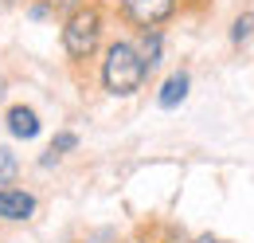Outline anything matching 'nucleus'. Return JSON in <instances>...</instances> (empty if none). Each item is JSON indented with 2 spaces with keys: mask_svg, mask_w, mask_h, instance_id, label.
Wrapping results in <instances>:
<instances>
[{
  "mask_svg": "<svg viewBox=\"0 0 254 243\" xmlns=\"http://www.w3.org/2000/svg\"><path fill=\"white\" fill-rule=\"evenodd\" d=\"M133 43H137V55H141V63L149 67V75L160 67V59H164V31H137L133 35Z\"/></svg>",
  "mask_w": 254,
  "mask_h": 243,
  "instance_id": "nucleus-7",
  "label": "nucleus"
},
{
  "mask_svg": "<svg viewBox=\"0 0 254 243\" xmlns=\"http://www.w3.org/2000/svg\"><path fill=\"white\" fill-rule=\"evenodd\" d=\"M188 91H191V75H188V67H180V71H172V75L160 83L157 106H160V110H176V106H184Z\"/></svg>",
  "mask_w": 254,
  "mask_h": 243,
  "instance_id": "nucleus-6",
  "label": "nucleus"
},
{
  "mask_svg": "<svg viewBox=\"0 0 254 243\" xmlns=\"http://www.w3.org/2000/svg\"><path fill=\"white\" fill-rule=\"evenodd\" d=\"M78 149V133H74V129H59V133H55V137H51V157H66V153H74Z\"/></svg>",
  "mask_w": 254,
  "mask_h": 243,
  "instance_id": "nucleus-9",
  "label": "nucleus"
},
{
  "mask_svg": "<svg viewBox=\"0 0 254 243\" xmlns=\"http://www.w3.org/2000/svg\"><path fill=\"white\" fill-rule=\"evenodd\" d=\"M110 12L133 31H164L180 16V0H110Z\"/></svg>",
  "mask_w": 254,
  "mask_h": 243,
  "instance_id": "nucleus-3",
  "label": "nucleus"
},
{
  "mask_svg": "<svg viewBox=\"0 0 254 243\" xmlns=\"http://www.w3.org/2000/svg\"><path fill=\"white\" fill-rule=\"evenodd\" d=\"M16 173H20V161L8 145H0V188L4 184H16Z\"/></svg>",
  "mask_w": 254,
  "mask_h": 243,
  "instance_id": "nucleus-10",
  "label": "nucleus"
},
{
  "mask_svg": "<svg viewBox=\"0 0 254 243\" xmlns=\"http://www.w3.org/2000/svg\"><path fill=\"white\" fill-rule=\"evenodd\" d=\"M28 16L32 20H55V8L47 0H28Z\"/></svg>",
  "mask_w": 254,
  "mask_h": 243,
  "instance_id": "nucleus-11",
  "label": "nucleus"
},
{
  "mask_svg": "<svg viewBox=\"0 0 254 243\" xmlns=\"http://www.w3.org/2000/svg\"><path fill=\"white\" fill-rule=\"evenodd\" d=\"M4 125H8V133H12L16 141H35V137H39V129H43L39 114H35L32 106H24V102L8 106V114H4Z\"/></svg>",
  "mask_w": 254,
  "mask_h": 243,
  "instance_id": "nucleus-5",
  "label": "nucleus"
},
{
  "mask_svg": "<svg viewBox=\"0 0 254 243\" xmlns=\"http://www.w3.org/2000/svg\"><path fill=\"white\" fill-rule=\"evenodd\" d=\"M110 0H82L63 12V28L59 43L70 67H90L98 51L106 47V31H110Z\"/></svg>",
  "mask_w": 254,
  "mask_h": 243,
  "instance_id": "nucleus-1",
  "label": "nucleus"
},
{
  "mask_svg": "<svg viewBox=\"0 0 254 243\" xmlns=\"http://www.w3.org/2000/svg\"><path fill=\"white\" fill-rule=\"evenodd\" d=\"M20 4H28V0H20Z\"/></svg>",
  "mask_w": 254,
  "mask_h": 243,
  "instance_id": "nucleus-15",
  "label": "nucleus"
},
{
  "mask_svg": "<svg viewBox=\"0 0 254 243\" xmlns=\"http://www.w3.org/2000/svg\"><path fill=\"white\" fill-rule=\"evenodd\" d=\"M199 243H231V240H199Z\"/></svg>",
  "mask_w": 254,
  "mask_h": 243,
  "instance_id": "nucleus-14",
  "label": "nucleus"
},
{
  "mask_svg": "<svg viewBox=\"0 0 254 243\" xmlns=\"http://www.w3.org/2000/svg\"><path fill=\"white\" fill-rule=\"evenodd\" d=\"M98 83L110 98H133L145 91L149 83V67L137 55L133 35H114L106 39V47L98 51Z\"/></svg>",
  "mask_w": 254,
  "mask_h": 243,
  "instance_id": "nucleus-2",
  "label": "nucleus"
},
{
  "mask_svg": "<svg viewBox=\"0 0 254 243\" xmlns=\"http://www.w3.org/2000/svg\"><path fill=\"white\" fill-rule=\"evenodd\" d=\"M35 208H39V200H35L28 188H16V184H4L0 188V220L4 224H24V220H32Z\"/></svg>",
  "mask_w": 254,
  "mask_h": 243,
  "instance_id": "nucleus-4",
  "label": "nucleus"
},
{
  "mask_svg": "<svg viewBox=\"0 0 254 243\" xmlns=\"http://www.w3.org/2000/svg\"><path fill=\"white\" fill-rule=\"evenodd\" d=\"M55 12H66V8H74V4H82V0H47Z\"/></svg>",
  "mask_w": 254,
  "mask_h": 243,
  "instance_id": "nucleus-13",
  "label": "nucleus"
},
{
  "mask_svg": "<svg viewBox=\"0 0 254 243\" xmlns=\"http://www.w3.org/2000/svg\"><path fill=\"white\" fill-rule=\"evenodd\" d=\"M254 39V8H243L231 20V47H247Z\"/></svg>",
  "mask_w": 254,
  "mask_h": 243,
  "instance_id": "nucleus-8",
  "label": "nucleus"
},
{
  "mask_svg": "<svg viewBox=\"0 0 254 243\" xmlns=\"http://www.w3.org/2000/svg\"><path fill=\"white\" fill-rule=\"evenodd\" d=\"M211 8V0H180V16L191 12V16H199V12H207Z\"/></svg>",
  "mask_w": 254,
  "mask_h": 243,
  "instance_id": "nucleus-12",
  "label": "nucleus"
}]
</instances>
